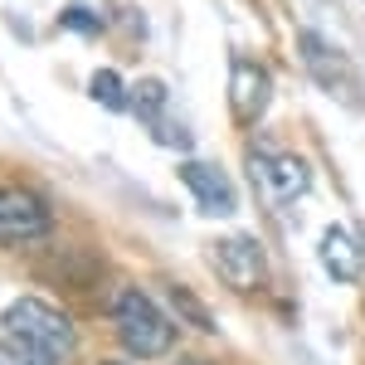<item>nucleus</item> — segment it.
I'll use <instances>...</instances> for the list:
<instances>
[{
  "instance_id": "nucleus-1",
  "label": "nucleus",
  "mask_w": 365,
  "mask_h": 365,
  "mask_svg": "<svg viewBox=\"0 0 365 365\" xmlns=\"http://www.w3.org/2000/svg\"><path fill=\"white\" fill-rule=\"evenodd\" d=\"M0 327H5V336H15L25 351H34V356H44V361H54V365L78 351L73 322L54 302H44V297H15L10 307L0 312Z\"/></svg>"
},
{
  "instance_id": "nucleus-2",
  "label": "nucleus",
  "mask_w": 365,
  "mask_h": 365,
  "mask_svg": "<svg viewBox=\"0 0 365 365\" xmlns=\"http://www.w3.org/2000/svg\"><path fill=\"white\" fill-rule=\"evenodd\" d=\"M113 327H117V341L137 356V361H161L170 346H175V327L170 317L141 287H122L113 302Z\"/></svg>"
},
{
  "instance_id": "nucleus-3",
  "label": "nucleus",
  "mask_w": 365,
  "mask_h": 365,
  "mask_svg": "<svg viewBox=\"0 0 365 365\" xmlns=\"http://www.w3.org/2000/svg\"><path fill=\"white\" fill-rule=\"evenodd\" d=\"M297 49H302V63H307L312 83L322 88V93H331L336 103H346L351 113H361L365 108V88L356 78V63L346 49H336L331 39H322L317 29H302L297 34Z\"/></svg>"
},
{
  "instance_id": "nucleus-4",
  "label": "nucleus",
  "mask_w": 365,
  "mask_h": 365,
  "mask_svg": "<svg viewBox=\"0 0 365 365\" xmlns=\"http://www.w3.org/2000/svg\"><path fill=\"white\" fill-rule=\"evenodd\" d=\"M249 180L258 185V195L268 200V205H278V210H282V205H297V200L307 195L312 170H307L302 156L258 141V146H249Z\"/></svg>"
},
{
  "instance_id": "nucleus-5",
  "label": "nucleus",
  "mask_w": 365,
  "mask_h": 365,
  "mask_svg": "<svg viewBox=\"0 0 365 365\" xmlns=\"http://www.w3.org/2000/svg\"><path fill=\"white\" fill-rule=\"evenodd\" d=\"M210 263H215V278L225 282L229 292H239V297H253V292L268 287V253H263V244L253 234H225V239H215Z\"/></svg>"
},
{
  "instance_id": "nucleus-6",
  "label": "nucleus",
  "mask_w": 365,
  "mask_h": 365,
  "mask_svg": "<svg viewBox=\"0 0 365 365\" xmlns=\"http://www.w3.org/2000/svg\"><path fill=\"white\" fill-rule=\"evenodd\" d=\"M39 239H49V205L29 185H0V244L29 249Z\"/></svg>"
},
{
  "instance_id": "nucleus-7",
  "label": "nucleus",
  "mask_w": 365,
  "mask_h": 365,
  "mask_svg": "<svg viewBox=\"0 0 365 365\" xmlns=\"http://www.w3.org/2000/svg\"><path fill=\"white\" fill-rule=\"evenodd\" d=\"M268 98H273L268 68L253 63V58H234V63H229V113H234V122H239V127L258 122L263 108H268Z\"/></svg>"
},
{
  "instance_id": "nucleus-8",
  "label": "nucleus",
  "mask_w": 365,
  "mask_h": 365,
  "mask_svg": "<svg viewBox=\"0 0 365 365\" xmlns=\"http://www.w3.org/2000/svg\"><path fill=\"white\" fill-rule=\"evenodd\" d=\"M180 180H185V190H190L200 215H215V220L234 215L239 195H234V185H229L225 166H215V161H180Z\"/></svg>"
},
{
  "instance_id": "nucleus-9",
  "label": "nucleus",
  "mask_w": 365,
  "mask_h": 365,
  "mask_svg": "<svg viewBox=\"0 0 365 365\" xmlns=\"http://www.w3.org/2000/svg\"><path fill=\"white\" fill-rule=\"evenodd\" d=\"M317 253H322L327 273H331L336 282H361V278H365V244L356 239V229L327 225V229H322V244H317Z\"/></svg>"
},
{
  "instance_id": "nucleus-10",
  "label": "nucleus",
  "mask_w": 365,
  "mask_h": 365,
  "mask_svg": "<svg viewBox=\"0 0 365 365\" xmlns=\"http://www.w3.org/2000/svg\"><path fill=\"white\" fill-rule=\"evenodd\" d=\"M88 93H93V103L108 108V113H132V88L117 78V68H98L93 83H88Z\"/></svg>"
},
{
  "instance_id": "nucleus-11",
  "label": "nucleus",
  "mask_w": 365,
  "mask_h": 365,
  "mask_svg": "<svg viewBox=\"0 0 365 365\" xmlns=\"http://www.w3.org/2000/svg\"><path fill=\"white\" fill-rule=\"evenodd\" d=\"M132 113L146 122V127H156L161 117H166V83L161 78H141L132 88Z\"/></svg>"
},
{
  "instance_id": "nucleus-12",
  "label": "nucleus",
  "mask_w": 365,
  "mask_h": 365,
  "mask_svg": "<svg viewBox=\"0 0 365 365\" xmlns=\"http://www.w3.org/2000/svg\"><path fill=\"white\" fill-rule=\"evenodd\" d=\"M0 365H54V361H44V356L25 351L20 341H0Z\"/></svg>"
},
{
  "instance_id": "nucleus-13",
  "label": "nucleus",
  "mask_w": 365,
  "mask_h": 365,
  "mask_svg": "<svg viewBox=\"0 0 365 365\" xmlns=\"http://www.w3.org/2000/svg\"><path fill=\"white\" fill-rule=\"evenodd\" d=\"M63 29H73V34H103V25H98V15L93 10H63Z\"/></svg>"
},
{
  "instance_id": "nucleus-14",
  "label": "nucleus",
  "mask_w": 365,
  "mask_h": 365,
  "mask_svg": "<svg viewBox=\"0 0 365 365\" xmlns=\"http://www.w3.org/2000/svg\"><path fill=\"white\" fill-rule=\"evenodd\" d=\"M166 292H170V297H175V307L185 312L190 322H200V327H210V317H205V307H200V302H195V297H190V292H185V287H175V282H170Z\"/></svg>"
},
{
  "instance_id": "nucleus-15",
  "label": "nucleus",
  "mask_w": 365,
  "mask_h": 365,
  "mask_svg": "<svg viewBox=\"0 0 365 365\" xmlns=\"http://www.w3.org/2000/svg\"><path fill=\"white\" fill-rule=\"evenodd\" d=\"M180 365H205V361H180Z\"/></svg>"
},
{
  "instance_id": "nucleus-16",
  "label": "nucleus",
  "mask_w": 365,
  "mask_h": 365,
  "mask_svg": "<svg viewBox=\"0 0 365 365\" xmlns=\"http://www.w3.org/2000/svg\"><path fill=\"white\" fill-rule=\"evenodd\" d=\"M103 365H122V361H103Z\"/></svg>"
}]
</instances>
